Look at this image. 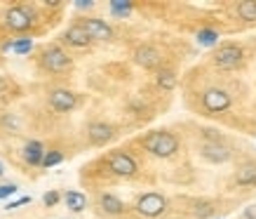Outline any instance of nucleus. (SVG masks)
Segmentation results:
<instances>
[{
	"mask_svg": "<svg viewBox=\"0 0 256 219\" xmlns=\"http://www.w3.org/2000/svg\"><path fill=\"white\" fill-rule=\"evenodd\" d=\"M144 149L150 151L158 158H170L178 151V141L170 132H153L144 139Z\"/></svg>",
	"mask_w": 256,
	"mask_h": 219,
	"instance_id": "f257e3e1",
	"label": "nucleus"
},
{
	"mask_svg": "<svg viewBox=\"0 0 256 219\" xmlns=\"http://www.w3.org/2000/svg\"><path fill=\"white\" fill-rule=\"evenodd\" d=\"M42 66L50 73H64V71L70 69V57L59 45H52L42 52Z\"/></svg>",
	"mask_w": 256,
	"mask_h": 219,
	"instance_id": "f03ea898",
	"label": "nucleus"
},
{
	"mask_svg": "<svg viewBox=\"0 0 256 219\" xmlns=\"http://www.w3.org/2000/svg\"><path fill=\"white\" fill-rule=\"evenodd\" d=\"M167 210V200L160 193H144V196L136 200V212L144 214V217H160L162 212Z\"/></svg>",
	"mask_w": 256,
	"mask_h": 219,
	"instance_id": "7ed1b4c3",
	"label": "nucleus"
},
{
	"mask_svg": "<svg viewBox=\"0 0 256 219\" xmlns=\"http://www.w3.org/2000/svg\"><path fill=\"white\" fill-rule=\"evenodd\" d=\"M5 24L12 31H26L33 24V10L28 8H10L5 12Z\"/></svg>",
	"mask_w": 256,
	"mask_h": 219,
	"instance_id": "20e7f679",
	"label": "nucleus"
},
{
	"mask_svg": "<svg viewBox=\"0 0 256 219\" xmlns=\"http://www.w3.org/2000/svg\"><path fill=\"white\" fill-rule=\"evenodd\" d=\"M202 104L204 109L212 111V113H221V111L230 109V94L226 90H218V87H212L207 92L202 94Z\"/></svg>",
	"mask_w": 256,
	"mask_h": 219,
	"instance_id": "39448f33",
	"label": "nucleus"
},
{
	"mask_svg": "<svg viewBox=\"0 0 256 219\" xmlns=\"http://www.w3.org/2000/svg\"><path fill=\"white\" fill-rule=\"evenodd\" d=\"M244 55H242V50L238 45H221L216 50V55H214V62L216 66L221 69H235V66H240Z\"/></svg>",
	"mask_w": 256,
	"mask_h": 219,
	"instance_id": "423d86ee",
	"label": "nucleus"
},
{
	"mask_svg": "<svg viewBox=\"0 0 256 219\" xmlns=\"http://www.w3.org/2000/svg\"><path fill=\"white\" fill-rule=\"evenodd\" d=\"M108 170L118 177H132V174H136V160L127 153H110Z\"/></svg>",
	"mask_w": 256,
	"mask_h": 219,
	"instance_id": "0eeeda50",
	"label": "nucleus"
},
{
	"mask_svg": "<svg viewBox=\"0 0 256 219\" xmlns=\"http://www.w3.org/2000/svg\"><path fill=\"white\" fill-rule=\"evenodd\" d=\"M80 29L90 36V40H110L113 38V29L104 19H82Z\"/></svg>",
	"mask_w": 256,
	"mask_h": 219,
	"instance_id": "6e6552de",
	"label": "nucleus"
},
{
	"mask_svg": "<svg viewBox=\"0 0 256 219\" xmlns=\"http://www.w3.org/2000/svg\"><path fill=\"white\" fill-rule=\"evenodd\" d=\"M50 104H52V109H54V111L66 113V111L76 109L78 97L70 92V90H52V92H50Z\"/></svg>",
	"mask_w": 256,
	"mask_h": 219,
	"instance_id": "1a4fd4ad",
	"label": "nucleus"
},
{
	"mask_svg": "<svg viewBox=\"0 0 256 219\" xmlns=\"http://www.w3.org/2000/svg\"><path fill=\"white\" fill-rule=\"evenodd\" d=\"M160 52L153 45H141L134 50V62L139 64L141 69H158L160 66Z\"/></svg>",
	"mask_w": 256,
	"mask_h": 219,
	"instance_id": "9d476101",
	"label": "nucleus"
},
{
	"mask_svg": "<svg viewBox=\"0 0 256 219\" xmlns=\"http://www.w3.org/2000/svg\"><path fill=\"white\" fill-rule=\"evenodd\" d=\"M87 137H90L94 146H104L116 137V127L108 125V123H92L90 130H87Z\"/></svg>",
	"mask_w": 256,
	"mask_h": 219,
	"instance_id": "9b49d317",
	"label": "nucleus"
},
{
	"mask_svg": "<svg viewBox=\"0 0 256 219\" xmlns=\"http://www.w3.org/2000/svg\"><path fill=\"white\" fill-rule=\"evenodd\" d=\"M64 40L68 43V45L73 47H87L92 40H90V36H87L82 29H80V24H76V26H70L68 31L64 33Z\"/></svg>",
	"mask_w": 256,
	"mask_h": 219,
	"instance_id": "f8f14e48",
	"label": "nucleus"
},
{
	"mask_svg": "<svg viewBox=\"0 0 256 219\" xmlns=\"http://www.w3.org/2000/svg\"><path fill=\"white\" fill-rule=\"evenodd\" d=\"M202 158H207L212 163H226L230 158V151L226 149V146H221V144H207L202 149Z\"/></svg>",
	"mask_w": 256,
	"mask_h": 219,
	"instance_id": "ddd939ff",
	"label": "nucleus"
},
{
	"mask_svg": "<svg viewBox=\"0 0 256 219\" xmlns=\"http://www.w3.org/2000/svg\"><path fill=\"white\" fill-rule=\"evenodd\" d=\"M42 156H45V146L40 141H28L24 146V160L28 165H40L42 163Z\"/></svg>",
	"mask_w": 256,
	"mask_h": 219,
	"instance_id": "4468645a",
	"label": "nucleus"
},
{
	"mask_svg": "<svg viewBox=\"0 0 256 219\" xmlns=\"http://www.w3.org/2000/svg\"><path fill=\"white\" fill-rule=\"evenodd\" d=\"M99 205L106 214H122L124 212L122 200H120L118 196H113V193H104V196L99 198Z\"/></svg>",
	"mask_w": 256,
	"mask_h": 219,
	"instance_id": "2eb2a0df",
	"label": "nucleus"
},
{
	"mask_svg": "<svg viewBox=\"0 0 256 219\" xmlns=\"http://www.w3.org/2000/svg\"><path fill=\"white\" fill-rule=\"evenodd\" d=\"M64 200H66V207H68L70 212H82L87 207L85 193H78V191H68V193L64 196Z\"/></svg>",
	"mask_w": 256,
	"mask_h": 219,
	"instance_id": "dca6fc26",
	"label": "nucleus"
},
{
	"mask_svg": "<svg viewBox=\"0 0 256 219\" xmlns=\"http://www.w3.org/2000/svg\"><path fill=\"white\" fill-rule=\"evenodd\" d=\"M238 17L242 22H256V0H242L238 3Z\"/></svg>",
	"mask_w": 256,
	"mask_h": 219,
	"instance_id": "f3484780",
	"label": "nucleus"
},
{
	"mask_svg": "<svg viewBox=\"0 0 256 219\" xmlns=\"http://www.w3.org/2000/svg\"><path fill=\"white\" fill-rule=\"evenodd\" d=\"M235 181H238V184H242V186H247V184H256V163L240 167V170H238V174H235Z\"/></svg>",
	"mask_w": 256,
	"mask_h": 219,
	"instance_id": "a211bd4d",
	"label": "nucleus"
},
{
	"mask_svg": "<svg viewBox=\"0 0 256 219\" xmlns=\"http://www.w3.org/2000/svg\"><path fill=\"white\" fill-rule=\"evenodd\" d=\"M158 85H160V90H174L176 87V73L174 71H160L158 73Z\"/></svg>",
	"mask_w": 256,
	"mask_h": 219,
	"instance_id": "6ab92c4d",
	"label": "nucleus"
},
{
	"mask_svg": "<svg viewBox=\"0 0 256 219\" xmlns=\"http://www.w3.org/2000/svg\"><path fill=\"white\" fill-rule=\"evenodd\" d=\"M198 43H200V45H204V47L216 45V43H218V33L212 31V29H202V31L198 33Z\"/></svg>",
	"mask_w": 256,
	"mask_h": 219,
	"instance_id": "aec40b11",
	"label": "nucleus"
},
{
	"mask_svg": "<svg viewBox=\"0 0 256 219\" xmlns=\"http://www.w3.org/2000/svg\"><path fill=\"white\" fill-rule=\"evenodd\" d=\"M110 12L116 17H127L132 12V3H127V0H113L110 3Z\"/></svg>",
	"mask_w": 256,
	"mask_h": 219,
	"instance_id": "412c9836",
	"label": "nucleus"
},
{
	"mask_svg": "<svg viewBox=\"0 0 256 219\" xmlns=\"http://www.w3.org/2000/svg\"><path fill=\"white\" fill-rule=\"evenodd\" d=\"M64 160V156L59 151H45V156H42V167H52V165H59Z\"/></svg>",
	"mask_w": 256,
	"mask_h": 219,
	"instance_id": "4be33fe9",
	"label": "nucleus"
},
{
	"mask_svg": "<svg viewBox=\"0 0 256 219\" xmlns=\"http://www.w3.org/2000/svg\"><path fill=\"white\" fill-rule=\"evenodd\" d=\"M10 47L14 50L16 55H26V52H31L33 43H31V38H22V40H16V43H12Z\"/></svg>",
	"mask_w": 256,
	"mask_h": 219,
	"instance_id": "5701e85b",
	"label": "nucleus"
},
{
	"mask_svg": "<svg viewBox=\"0 0 256 219\" xmlns=\"http://www.w3.org/2000/svg\"><path fill=\"white\" fill-rule=\"evenodd\" d=\"M212 212H214V207H212V205L202 203V205H198V207H195V217H200V219H210V217H212Z\"/></svg>",
	"mask_w": 256,
	"mask_h": 219,
	"instance_id": "b1692460",
	"label": "nucleus"
},
{
	"mask_svg": "<svg viewBox=\"0 0 256 219\" xmlns=\"http://www.w3.org/2000/svg\"><path fill=\"white\" fill-rule=\"evenodd\" d=\"M42 200H45L47 207H52V205L59 203V193H56V191H50V193H45V198H42Z\"/></svg>",
	"mask_w": 256,
	"mask_h": 219,
	"instance_id": "393cba45",
	"label": "nucleus"
},
{
	"mask_svg": "<svg viewBox=\"0 0 256 219\" xmlns=\"http://www.w3.org/2000/svg\"><path fill=\"white\" fill-rule=\"evenodd\" d=\"M12 193H16L14 184H5V186H0V198H10Z\"/></svg>",
	"mask_w": 256,
	"mask_h": 219,
	"instance_id": "a878e982",
	"label": "nucleus"
},
{
	"mask_svg": "<svg viewBox=\"0 0 256 219\" xmlns=\"http://www.w3.org/2000/svg\"><path fill=\"white\" fill-rule=\"evenodd\" d=\"M26 203H31V198H28V196H24V198H19V200H14V203H10V205H8V210L22 207V205H26Z\"/></svg>",
	"mask_w": 256,
	"mask_h": 219,
	"instance_id": "bb28decb",
	"label": "nucleus"
},
{
	"mask_svg": "<svg viewBox=\"0 0 256 219\" xmlns=\"http://www.w3.org/2000/svg\"><path fill=\"white\" fill-rule=\"evenodd\" d=\"M204 134H207L210 139H216V144H218V141H221V134H218V132H214V130H207V132H204Z\"/></svg>",
	"mask_w": 256,
	"mask_h": 219,
	"instance_id": "cd10ccee",
	"label": "nucleus"
},
{
	"mask_svg": "<svg viewBox=\"0 0 256 219\" xmlns=\"http://www.w3.org/2000/svg\"><path fill=\"white\" fill-rule=\"evenodd\" d=\"M244 214H247V219H256V210H252V207H249Z\"/></svg>",
	"mask_w": 256,
	"mask_h": 219,
	"instance_id": "c85d7f7f",
	"label": "nucleus"
},
{
	"mask_svg": "<svg viewBox=\"0 0 256 219\" xmlns=\"http://www.w3.org/2000/svg\"><path fill=\"white\" fill-rule=\"evenodd\" d=\"M78 8L80 10H87V8H92V3H78Z\"/></svg>",
	"mask_w": 256,
	"mask_h": 219,
	"instance_id": "c756f323",
	"label": "nucleus"
},
{
	"mask_svg": "<svg viewBox=\"0 0 256 219\" xmlns=\"http://www.w3.org/2000/svg\"><path fill=\"white\" fill-rule=\"evenodd\" d=\"M0 174H2V165H0Z\"/></svg>",
	"mask_w": 256,
	"mask_h": 219,
	"instance_id": "7c9ffc66",
	"label": "nucleus"
}]
</instances>
